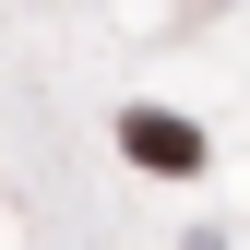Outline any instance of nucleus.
Wrapping results in <instances>:
<instances>
[{
    "mask_svg": "<svg viewBox=\"0 0 250 250\" xmlns=\"http://www.w3.org/2000/svg\"><path fill=\"white\" fill-rule=\"evenodd\" d=\"M119 155L155 167V179H191V167H203V131H191V119H167V107H131V119H119Z\"/></svg>",
    "mask_w": 250,
    "mask_h": 250,
    "instance_id": "f257e3e1",
    "label": "nucleus"
}]
</instances>
